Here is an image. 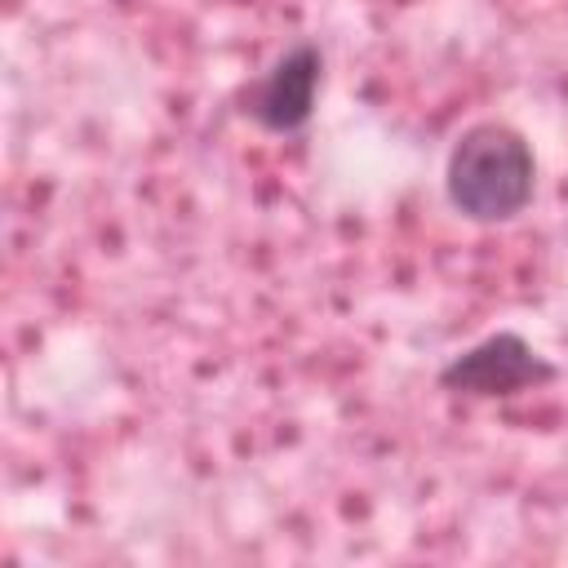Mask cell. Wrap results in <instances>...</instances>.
I'll use <instances>...</instances> for the list:
<instances>
[{
	"label": "cell",
	"instance_id": "obj_2",
	"mask_svg": "<svg viewBox=\"0 0 568 568\" xmlns=\"http://www.w3.org/2000/svg\"><path fill=\"white\" fill-rule=\"evenodd\" d=\"M559 368L515 328H497L488 337H479L475 346L457 351L444 368H439V390L448 395H466V399H510L524 390H537L546 382H555Z\"/></svg>",
	"mask_w": 568,
	"mask_h": 568
},
{
	"label": "cell",
	"instance_id": "obj_1",
	"mask_svg": "<svg viewBox=\"0 0 568 568\" xmlns=\"http://www.w3.org/2000/svg\"><path fill=\"white\" fill-rule=\"evenodd\" d=\"M444 195L475 226L515 222L537 195L532 142L501 120L462 129L444 160Z\"/></svg>",
	"mask_w": 568,
	"mask_h": 568
},
{
	"label": "cell",
	"instance_id": "obj_3",
	"mask_svg": "<svg viewBox=\"0 0 568 568\" xmlns=\"http://www.w3.org/2000/svg\"><path fill=\"white\" fill-rule=\"evenodd\" d=\"M320 84H324V49L315 40H297L235 93V111L262 133L275 138L302 133L315 115Z\"/></svg>",
	"mask_w": 568,
	"mask_h": 568
}]
</instances>
